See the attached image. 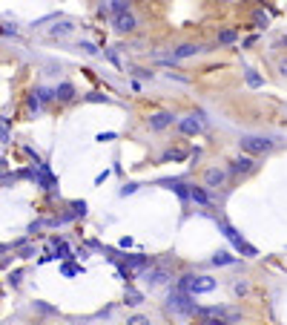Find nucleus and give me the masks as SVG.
I'll return each instance as SVG.
<instances>
[{
    "mask_svg": "<svg viewBox=\"0 0 287 325\" xmlns=\"http://www.w3.org/2000/svg\"><path fill=\"white\" fill-rule=\"evenodd\" d=\"M273 147V141L270 138H261V136H244L241 138V150H244V153H267V150H270Z\"/></svg>",
    "mask_w": 287,
    "mask_h": 325,
    "instance_id": "f257e3e1",
    "label": "nucleus"
},
{
    "mask_svg": "<svg viewBox=\"0 0 287 325\" xmlns=\"http://www.w3.org/2000/svg\"><path fill=\"white\" fill-rule=\"evenodd\" d=\"M169 308H175V311H181V314H198V308L190 302V296L187 293H181V291H175V293H169Z\"/></svg>",
    "mask_w": 287,
    "mask_h": 325,
    "instance_id": "f03ea898",
    "label": "nucleus"
},
{
    "mask_svg": "<svg viewBox=\"0 0 287 325\" xmlns=\"http://www.w3.org/2000/svg\"><path fill=\"white\" fill-rule=\"evenodd\" d=\"M221 230H224V236H227V239L233 242V245H236L238 251L244 253V256H255V248H250V245H247V242L241 239V236H238V233L233 230V227H230V224H221Z\"/></svg>",
    "mask_w": 287,
    "mask_h": 325,
    "instance_id": "7ed1b4c3",
    "label": "nucleus"
},
{
    "mask_svg": "<svg viewBox=\"0 0 287 325\" xmlns=\"http://www.w3.org/2000/svg\"><path fill=\"white\" fill-rule=\"evenodd\" d=\"M224 179H227V173L221 167H210V170H204V187H221Z\"/></svg>",
    "mask_w": 287,
    "mask_h": 325,
    "instance_id": "20e7f679",
    "label": "nucleus"
},
{
    "mask_svg": "<svg viewBox=\"0 0 287 325\" xmlns=\"http://www.w3.org/2000/svg\"><path fill=\"white\" fill-rule=\"evenodd\" d=\"M178 130H181L184 136H198V133H201V121L195 118V115H187V118L178 121Z\"/></svg>",
    "mask_w": 287,
    "mask_h": 325,
    "instance_id": "39448f33",
    "label": "nucleus"
},
{
    "mask_svg": "<svg viewBox=\"0 0 287 325\" xmlns=\"http://www.w3.org/2000/svg\"><path fill=\"white\" fill-rule=\"evenodd\" d=\"M213 288H216V279H210V276H195L192 285H190V293H210Z\"/></svg>",
    "mask_w": 287,
    "mask_h": 325,
    "instance_id": "423d86ee",
    "label": "nucleus"
},
{
    "mask_svg": "<svg viewBox=\"0 0 287 325\" xmlns=\"http://www.w3.org/2000/svg\"><path fill=\"white\" fill-rule=\"evenodd\" d=\"M135 26H138V20H135L132 12H129V15H118L115 17V29H118V32H135Z\"/></svg>",
    "mask_w": 287,
    "mask_h": 325,
    "instance_id": "0eeeda50",
    "label": "nucleus"
},
{
    "mask_svg": "<svg viewBox=\"0 0 287 325\" xmlns=\"http://www.w3.org/2000/svg\"><path fill=\"white\" fill-rule=\"evenodd\" d=\"M255 161L250 158V155H241V158H236L233 164H230V173H253Z\"/></svg>",
    "mask_w": 287,
    "mask_h": 325,
    "instance_id": "6e6552de",
    "label": "nucleus"
},
{
    "mask_svg": "<svg viewBox=\"0 0 287 325\" xmlns=\"http://www.w3.org/2000/svg\"><path fill=\"white\" fill-rule=\"evenodd\" d=\"M172 118H175L172 112H155V115L150 118V127H152V130H164V127L172 124Z\"/></svg>",
    "mask_w": 287,
    "mask_h": 325,
    "instance_id": "1a4fd4ad",
    "label": "nucleus"
},
{
    "mask_svg": "<svg viewBox=\"0 0 287 325\" xmlns=\"http://www.w3.org/2000/svg\"><path fill=\"white\" fill-rule=\"evenodd\" d=\"M195 52H201L198 43H184V46H178V49L172 52V58H190V55H195Z\"/></svg>",
    "mask_w": 287,
    "mask_h": 325,
    "instance_id": "9d476101",
    "label": "nucleus"
},
{
    "mask_svg": "<svg viewBox=\"0 0 287 325\" xmlns=\"http://www.w3.org/2000/svg\"><path fill=\"white\" fill-rule=\"evenodd\" d=\"M72 95H75V86L72 84H61L55 89V98H58V101H72Z\"/></svg>",
    "mask_w": 287,
    "mask_h": 325,
    "instance_id": "9b49d317",
    "label": "nucleus"
},
{
    "mask_svg": "<svg viewBox=\"0 0 287 325\" xmlns=\"http://www.w3.org/2000/svg\"><path fill=\"white\" fill-rule=\"evenodd\" d=\"M72 29H75V26H72L69 20H64V23H55V26H52V37H64V35H69Z\"/></svg>",
    "mask_w": 287,
    "mask_h": 325,
    "instance_id": "f8f14e48",
    "label": "nucleus"
},
{
    "mask_svg": "<svg viewBox=\"0 0 287 325\" xmlns=\"http://www.w3.org/2000/svg\"><path fill=\"white\" fill-rule=\"evenodd\" d=\"M190 199L198 202V205H207V202H210V196H207L201 187H190Z\"/></svg>",
    "mask_w": 287,
    "mask_h": 325,
    "instance_id": "ddd939ff",
    "label": "nucleus"
},
{
    "mask_svg": "<svg viewBox=\"0 0 287 325\" xmlns=\"http://www.w3.org/2000/svg\"><path fill=\"white\" fill-rule=\"evenodd\" d=\"M167 279H169V274L164 271V268H158V271H155V274L150 276V282H152V285H164Z\"/></svg>",
    "mask_w": 287,
    "mask_h": 325,
    "instance_id": "4468645a",
    "label": "nucleus"
},
{
    "mask_svg": "<svg viewBox=\"0 0 287 325\" xmlns=\"http://www.w3.org/2000/svg\"><path fill=\"white\" fill-rule=\"evenodd\" d=\"M112 12H115V17L118 15H129V3H124V0H112Z\"/></svg>",
    "mask_w": 287,
    "mask_h": 325,
    "instance_id": "2eb2a0df",
    "label": "nucleus"
},
{
    "mask_svg": "<svg viewBox=\"0 0 287 325\" xmlns=\"http://www.w3.org/2000/svg\"><path fill=\"white\" fill-rule=\"evenodd\" d=\"M127 325H152L150 317H144V314H132V317H127Z\"/></svg>",
    "mask_w": 287,
    "mask_h": 325,
    "instance_id": "dca6fc26",
    "label": "nucleus"
},
{
    "mask_svg": "<svg viewBox=\"0 0 287 325\" xmlns=\"http://www.w3.org/2000/svg\"><path fill=\"white\" fill-rule=\"evenodd\" d=\"M236 40V29H221L219 32V43H233Z\"/></svg>",
    "mask_w": 287,
    "mask_h": 325,
    "instance_id": "f3484780",
    "label": "nucleus"
},
{
    "mask_svg": "<svg viewBox=\"0 0 287 325\" xmlns=\"http://www.w3.org/2000/svg\"><path fill=\"white\" fill-rule=\"evenodd\" d=\"M230 262H236V259L230 256L227 251H221V253H216V256H213V265H230Z\"/></svg>",
    "mask_w": 287,
    "mask_h": 325,
    "instance_id": "a211bd4d",
    "label": "nucleus"
},
{
    "mask_svg": "<svg viewBox=\"0 0 287 325\" xmlns=\"http://www.w3.org/2000/svg\"><path fill=\"white\" fill-rule=\"evenodd\" d=\"M147 262H150V259L147 256H127V265H129V268H144V265H147Z\"/></svg>",
    "mask_w": 287,
    "mask_h": 325,
    "instance_id": "6ab92c4d",
    "label": "nucleus"
},
{
    "mask_svg": "<svg viewBox=\"0 0 287 325\" xmlns=\"http://www.w3.org/2000/svg\"><path fill=\"white\" fill-rule=\"evenodd\" d=\"M167 161H181V158H187L184 150H167V155H164Z\"/></svg>",
    "mask_w": 287,
    "mask_h": 325,
    "instance_id": "aec40b11",
    "label": "nucleus"
},
{
    "mask_svg": "<svg viewBox=\"0 0 287 325\" xmlns=\"http://www.w3.org/2000/svg\"><path fill=\"white\" fill-rule=\"evenodd\" d=\"M127 305H141V293L138 291H127Z\"/></svg>",
    "mask_w": 287,
    "mask_h": 325,
    "instance_id": "412c9836",
    "label": "nucleus"
},
{
    "mask_svg": "<svg viewBox=\"0 0 287 325\" xmlns=\"http://www.w3.org/2000/svg\"><path fill=\"white\" fill-rule=\"evenodd\" d=\"M247 84L250 86H261V78H258L255 72H247Z\"/></svg>",
    "mask_w": 287,
    "mask_h": 325,
    "instance_id": "4be33fe9",
    "label": "nucleus"
},
{
    "mask_svg": "<svg viewBox=\"0 0 287 325\" xmlns=\"http://www.w3.org/2000/svg\"><path fill=\"white\" fill-rule=\"evenodd\" d=\"M233 291H236L238 296H244V293H247V282H236V285H233Z\"/></svg>",
    "mask_w": 287,
    "mask_h": 325,
    "instance_id": "5701e85b",
    "label": "nucleus"
},
{
    "mask_svg": "<svg viewBox=\"0 0 287 325\" xmlns=\"http://www.w3.org/2000/svg\"><path fill=\"white\" fill-rule=\"evenodd\" d=\"M255 23H258V29H264V26H267V17L261 15V12H255V17H253Z\"/></svg>",
    "mask_w": 287,
    "mask_h": 325,
    "instance_id": "b1692460",
    "label": "nucleus"
},
{
    "mask_svg": "<svg viewBox=\"0 0 287 325\" xmlns=\"http://www.w3.org/2000/svg\"><path fill=\"white\" fill-rule=\"evenodd\" d=\"M86 101H106V95H101V92H89Z\"/></svg>",
    "mask_w": 287,
    "mask_h": 325,
    "instance_id": "393cba45",
    "label": "nucleus"
},
{
    "mask_svg": "<svg viewBox=\"0 0 287 325\" xmlns=\"http://www.w3.org/2000/svg\"><path fill=\"white\" fill-rule=\"evenodd\" d=\"M132 72H135L138 78H152V72H150V69H132Z\"/></svg>",
    "mask_w": 287,
    "mask_h": 325,
    "instance_id": "a878e982",
    "label": "nucleus"
},
{
    "mask_svg": "<svg viewBox=\"0 0 287 325\" xmlns=\"http://www.w3.org/2000/svg\"><path fill=\"white\" fill-rule=\"evenodd\" d=\"M64 274L72 276V274H78V268H75V265H64Z\"/></svg>",
    "mask_w": 287,
    "mask_h": 325,
    "instance_id": "bb28decb",
    "label": "nucleus"
},
{
    "mask_svg": "<svg viewBox=\"0 0 287 325\" xmlns=\"http://www.w3.org/2000/svg\"><path fill=\"white\" fill-rule=\"evenodd\" d=\"M135 190H138V184H127V187L121 190V196H127V193H135Z\"/></svg>",
    "mask_w": 287,
    "mask_h": 325,
    "instance_id": "cd10ccee",
    "label": "nucleus"
},
{
    "mask_svg": "<svg viewBox=\"0 0 287 325\" xmlns=\"http://www.w3.org/2000/svg\"><path fill=\"white\" fill-rule=\"evenodd\" d=\"M279 72H282V75H287V58H282V61H279Z\"/></svg>",
    "mask_w": 287,
    "mask_h": 325,
    "instance_id": "c85d7f7f",
    "label": "nucleus"
},
{
    "mask_svg": "<svg viewBox=\"0 0 287 325\" xmlns=\"http://www.w3.org/2000/svg\"><path fill=\"white\" fill-rule=\"evenodd\" d=\"M81 49H86V52H89V55H95V52H98V49H95V46H92V43H81Z\"/></svg>",
    "mask_w": 287,
    "mask_h": 325,
    "instance_id": "c756f323",
    "label": "nucleus"
},
{
    "mask_svg": "<svg viewBox=\"0 0 287 325\" xmlns=\"http://www.w3.org/2000/svg\"><path fill=\"white\" fill-rule=\"evenodd\" d=\"M109 138H115V133H101V136H98V141H109Z\"/></svg>",
    "mask_w": 287,
    "mask_h": 325,
    "instance_id": "7c9ffc66",
    "label": "nucleus"
},
{
    "mask_svg": "<svg viewBox=\"0 0 287 325\" xmlns=\"http://www.w3.org/2000/svg\"><path fill=\"white\" fill-rule=\"evenodd\" d=\"M201 325H227L224 320H207V323H201Z\"/></svg>",
    "mask_w": 287,
    "mask_h": 325,
    "instance_id": "2f4dec72",
    "label": "nucleus"
},
{
    "mask_svg": "<svg viewBox=\"0 0 287 325\" xmlns=\"http://www.w3.org/2000/svg\"><path fill=\"white\" fill-rule=\"evenodd\" d=\"M282 43H285V46H287V35H285V37H282Z\"/></svg>",
    "mask_w": 287,
    "mask_h": 325,
    "instance_id": "473e14b6",
    "label": "nucleus"
}]
</instances>
